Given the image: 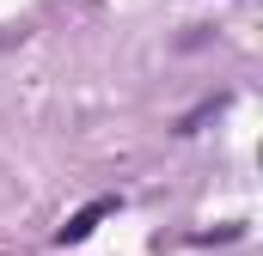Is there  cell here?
I'll use <instances>...</instances> for the list:
<instances>
[{"mask_svg":"<svg viewBox=\"0 0 263 256\" xmlns=\"http://www.w3.org/2000/svg\"><path fill=\"white\" fill-rule=\"evenodd\" d=\"M117 207H123V195H98V201H86V207H80V214L67 220L62 232H55V244H62V250H67V244H86V238L98 232V220H110Z\"/></svg>","mask_w":263,"mask_h":256,"instance_id":"1","label":"cell"}]
</instances>
